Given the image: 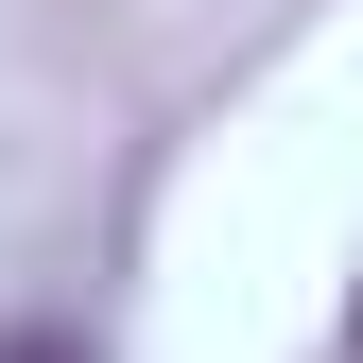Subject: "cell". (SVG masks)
Masks as SVG:
<instances>
[{"label": "cell", "mask_w": 363, "mask_h": 363, "mask_svg": "<svg viewBox=\"0 0 363 363\" xmlns=\"http://www.w3.org/2000/svg\"><path fill=\"white\" fill-rule=\"evenodd\" d=\"M346 346H363V294H346Z\"/></svg>", "instance_id": "7a4b0ae2"}, {"label": "cell", "mask_w": 363, "mask_h": 363, "mask_svg": "<svg viewBox=\"0 0 363 363\" xmlns=\"http://www.w3.org/2000/svg\"><path fill=\"white\" fill-rule=\"evenodd\" d=\"M0 363H86V346H69V329H18V346H0Z\"/></svg>", "instance_id": "6da1fadb"}]
</instances>
